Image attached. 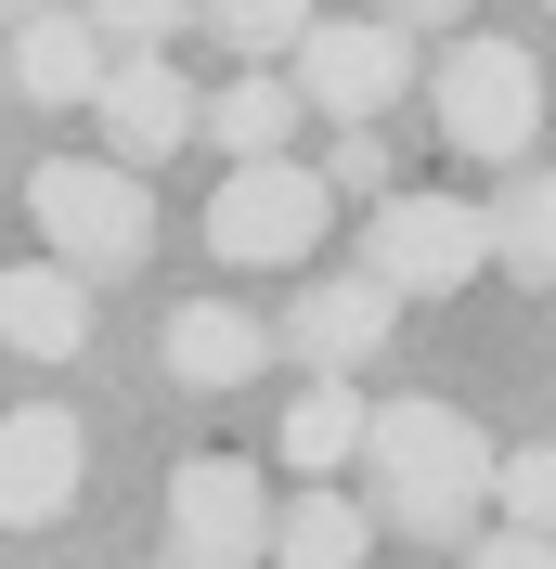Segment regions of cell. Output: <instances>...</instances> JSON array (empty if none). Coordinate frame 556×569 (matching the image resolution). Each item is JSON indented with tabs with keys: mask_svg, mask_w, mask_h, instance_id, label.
<instances>
[{
	"mask_svg": "<svg viewBox=\"0 0 556 569\" xmlns=\"http://www.w3.org/2000/svg\"><path fill=\"white\" fill-rule=\"evenodd\" d=\"M466 569H556V543L544 531H492V543H466Z\"/></svg>",
	"mask_w": 556,
	"mask_h": 569,
	"instance_id": "cell-22",
	"label": "cell"
},
{
	"mask_svg": "<svg viewBox=\"0 0 556 569\" xmlns=\"http://www.w3.org/2000/svg\"><path fill=\"white\" fill-rule=\"evenodd\" d=\"M27 220H39V247L66 259L78 284L142 272V247H156V194H142V169H117V156H39L27 169Z\"/></svg>",
	"mask_w": 556,
	"mask_h": 569,
	"instance_id": "cell-2",
	"label": "cell"
},
{
	"mask_svg": "<svg viewBox=\"0 0 556 569\" xmlns=\"http://www.w3.org/2000/svg\"><path fill=\"white\" fill-rule=\"evenodd\" d=\"M0 350L78 362V350H91V284H78L66 259H13V272H0Z\"/></svg>",
	"mask_w": 556,
	"mask_h": 569,
	"instance_id": "cell-13",
	"label": "cell"
},
{
	"mask_svg": "<svg viewBox=\"0 0 556 569\" xmlns=\"http://www.w3.org/2000/svg\"><path fill=\"white\" fill-rule=\"evenodd\" d=\"M363 557H376V518L349 492H324V479L272 518V569H363Z\"/></svg>",
	"mask_w": 556,
	"mask_h": 569,
	"instance_id": "cell-16",
	"label": "cell"
},
{
	"mask_svg": "<svg viewBox=\"0 0 556 569\" xmlns=\"http://www.w3.org/2000/svg\"><path fill=\"white\" fill-rule=\"evenodd\" d=\"M492 505H505V531H544V543H556V440L492 453Z\"/></svg>",
	"mask_w": 556,
	"mask_h": 569,
	"instance_id": "cell-19",
	"label": "cell"
},
{
	"mask_svg": "<svg viewBox=\"0 0 556 569\" xmlns=\"http://www.w3.org/2000/svg\"><path fill=\"white\" fill-rule=\"evenodd\" d=\"M78 479H91V440H78V415H66V401H13V415H0V531L66 518Z\"/></svg>",
	"mask_w": 556,
	"mask_h": 569,
	"instance_id": "cell-9",
	"label": "cell"
},
{
	"mask_svg": "<svg viewBox=\"0 0 556 569\" xmlns=\"http://www.w3.org/2000/svg\"><path fill=\"white\" fill-rule=\"evenodd\" d=\"M105 78H117V52H105V27H91V13L39 0L27 27H13V91H27V104H91Z\"/></svg>",
	"mask_w": 556,
	"mask_h": 569,
	"instance_id": "cell-12",
	"label": "cell"
},
{
	"mask_svg": "<svg viewBox=\"0 0 556 569\" xmlns=\"http://www.w3.org/2000/svg\"><path fill=\"white\" fill-rule=\"evenodd\" d=\"M427 104H440V142H453V156L530 169V142H544V66H530L518 39H453L440 78H427Z\"/></svg>",
	"mask_w": 556,
	"mask_h": 569,
	"instance_id": "cell-3",
	"label": "cell"
},
{
	"mask_svg": "<svg viewBox=\"0 0 556 569\" xmlns=\"http://www.w3.org/2000/svg\"><path fill=\"white\" fill-rule=\"evenodd\" d=\"M388 323H401V298H388L376 272H337V284H311V298L272 323V337L311 362V376H363V362L388 350Z\"/></svg>",
	"mask_w": 556,
	"mask_h": 569,
	"instance_id": "cell-10",
	"label": "cell"
},
{
	"mask_svg": "<svg viewBox=\"0 0 556 569\" xmlns=\"http://www.w3.org/2000/svg\"><path fill=\"white\" fill-rule=\"evenodd\" d=\"M363 13H388V27L415 39V27H453V13H466V0H363Z\"/></svg>",
	"mask_w": 556,
	"mask_h": 569,
	"instance_id": "cell-23",
	"label": "cell"
},
{
	"mask_svg": "<svg viewBox=\"0 0 556 569\" xmlns=\"http://www.w3.org/2000/svg\"><path fill=\"white\" fill-rule=\"evenodd\" d=\"M363 272H376L388 298H453V284L492 272V220L466 208V194H376V220H363Z\"/></svg>",
	"mask_w": 556,
	"mask_h": 569,
	"instance_id": "cell-4",
	"label": "cell"
},
{
	"mask_svg": "<svg viewBox=\"0 0 556 569\" xmlns=\"http://www.w3.org/2000/svg\"><path fill=\"white\" fill-rule=\"evenodd\" d=\"M91 117H105L117 169H169L181 142H208V91H195L169 52H117V78L91 91Z\"/></svg>",
	"mask_w": 556,
	"mask_h": 569,
	"instance_id": "cell-8",
	"label": "cell"
},
{
	"mask_svg": "<svg viewBox=\"0 0 556 569\" xmlns=\"http://www.w3.org/2000/svg\"><path fill=\"white\" fill-rule=\"evenodd\" d=\"M479 220H492V272L556 284V169H518V181H505Z\"/></svg>",
	"mask_w": 556,
	"mask_h": 569,
	"instance_id": "cell-17",
	"label": "cell"
},
{
	"mask_svg": "<svg viewBox=\"0 0 556 569\" xmlns=\"http://www.w3.org/2000/svg\"><path fill=\"white\" fill-rule=\"evenodd\" d=\"M298 130H311V104H298V78H272V66H246L234 91H208V142L234 156V169H259V156H285Z\"/></svg>",
	"mask_w": 556,
	"mask_h": 569,
	"instance_id": "cell-14",
	"label": "cell"
},
{
	"mask_svg": "<svg viewBox=\"0 0 556 569\" xmlns=\"http://www.w3.org/2000/svg\"><path fill=\"white\" fill-rule=\"evenodd\" d=\"M285 78H298V104L337 117V130H376L401 91H415V39L388 27V13H324L298 52H285Z\"/></svg>",
	"mask_w": 556,
	"mask_h": 569,
	"instance_id": "cell-6",
	"label": "cell"
},
{
	"mask_svg": "<svg viewBox=\"0 0 556 569\" xmlns=\"http://www.w3.org/2000/svg\"><path fill=\"white\" fill-rule=\"evenodd\" d=\"M156 569H272V479L246 453L169 466V557Z\"/></svg>",
	"mask_w": 556,
	"mask_h": 569,
	"instance_id": "cell-5",
	"label": "cell"
},
{
	"mask_svg": "<svg viewBox=\"0 0 556 569\" xmlns=\"http://www.w3.org/2000/svg\"><path fill=\"white\" fill-rule=\"evenodd\" d=\"M544 13H556V0H544Z\"/></svg>",
	"mask_w": 556,
	"mask_h": 569,
	"instance_id": "cell-25",
	"label": "cell"
},
{
	"mask_svg": "<svg viewBox=\"0 0 556 569\" xmlns=\"http://www.w3.org/2000/svg\"><path fill=\"white\" fill-rule=\"evenodd\" d=\"M363 415H376V401L349 389V376H311V389L285 401V466H298V479H337V466H363Z\"/></svg>",
	"mask_w": 556,
	"mask_h": 569,
	"instance_id": "cell-15",
	"label": "cell"
},
{
	"mask_svg": "<svg viewBox=\"0 0 556 569\" xmlns=\"http://www.w3.org/2000/svg\"><path fill=\"white\" fill-rule=\"evenodd\" d=\"M27 13H39V0H0V27H27Z\"/></svg>",
	"mask_w": 556,
	"mask_h": 569,
	"instance_id": "cell-24",
	"label": "cell"
},
{
	"mask_svg": "<svg viewBox=\"0 0 556 569\" xmlns=\"http://www.w3.org/2000/svg\"><path fill=\"white\" fill-rule=\"evenodd\" d=\"M156 362H169L181 389H246V376H272V323L234 311V298H181L156 323Z\"/></svg>",
	"mask_w": 556,
	"mask_h": 569,
	"instance_id": "cell-11",
	"label": "cell"
},
{
	"mask_svg": "<svg viewBox=\"0 0 556 569\" xmlns=\"http://www.w3.org/2000/svg\"><path fill=\"white\" fill-rule=\"evenodd\" d=\"M91 27H105V52H169L181 27H208V0H78Z\"/></svg>",
	"mask_w": 556,
	"mask_h": 569,
	"instance_id": "cell-20",
	"label": "cell"
},
{
	"mask_svg": "<svg viewBox=\"0 0 556 569\" xmlns=\"http://www.w3.org/2000/svg\"><path fill=\"white\" fill-rule=\"evenodd\" d=\"M363 518H388L401 543H466L479 531V505H492V440L453 401H427V389H401V401H376L363 415Z\"/></svg>",
	"mask_w": 556,
	"mask_h": 569,
	"instance_id": "cell-1",
	"label": "cell"
},
{
	"mask_svg": "<svg viewBox=\"0 0 556 569\" xmlns=\"http://www.w3.org/2000/svg\"><path fill=\"white\" fill-rule=\"evenodd\" d=\"M324 194H388V142H376V130H337V156H324Z\"/></svg>",
	"mask_w": 556,
	"mask_h": 569,
	"instance_id": "cell-21",
	"label": "cell"
},
{
	"mask_svg": "<svg viewBox=\"0 0 556 569\" xmlns=\"http://www.w3.org/2000/svg\"><path fill=\"white\" fill-rule=\"evenodd\" d=\"M324 220H337L324 169L259 156V169H234V181L208 194V247L234 259V272H285V259H311V247H324Z\"/></svg>",
	"mask_w": 556,
	"mask_h": 569,
	"instance_id": "cell-7",
	"label": "cell"
},
{
	"mask_svg": "<svg viewBox=\"0 0 556 569\" xmlns=\"http://www.w3.org/2000/svg\"><path fill=\"white\" fill-rule=\"evenodd\" d=\"M311 27H324V0H208V39H234L246 66H285Z\"/></svg>",
	"mask_w": 556,
	"mask_h": 569,
	"instance_id": "cell-18",
	"label": "cell"
}]
</instances>
